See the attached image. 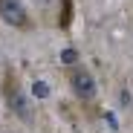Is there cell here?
<instances>
[{"label":"cell","mask_w":133,"mask_h":133,"mask_svg":"<svg viewBox=\"0 0 133 133\" xmlns=\"http://www.w3.org/2000/svg\"><path fill=\"white\" fill-rule=\"evenodd\" d=\"M3 98H6V107L12 110L17 119L32 122V104H29V98H26V93H23V87H20L17 72H12V70H9L6 78H3Z\"/></svg>","instance_id":"obj_1"},{"label":"cell","mask_w":133,"mask_h":133,"mask_svg":"<svg viewBox=\"0 0 133 133\" xmlns=\"http://www.w3.org/2000/svg\"><path fill=\"white\" fill-rule=\"evenodd\" d=\"M70 87H72V93H75V98L78 101H84V104H93L96 101V78H93V72L87 70V66H72L70 70Z\"/></svg>","instance_id":"obj_2"},{"label":"cell","mask_w":133,"mask_h":133,"mask_svg":"<svg viewBox=\"0 0 133 133\" xmlns=\"http://www.w3.org/2000/svg\"><path fill=\"white\" fill-rule=\"evenodd\" d=\"M0 20H3L6 26L20 29V32L32 29V17H29L26 6L20 3V0H0Z\"/></svg>","instance_id":"obj_3"},{"label":"cell","mask_w":133,"mask_h":133,"mask_svg":"<svg viewBox=\"0 0 133 133\" xmlns=\"http://www.w3.org/2000/svg\"><path fill=\"white\" fill-rule=\"evenodd\" d=\"M64 61L66 64H75V49H64Z\"/></svg>","instance_id":"obj_4"}]
</instances>
